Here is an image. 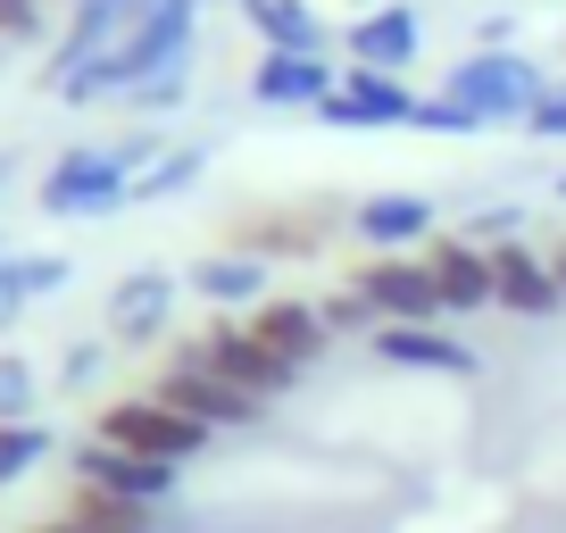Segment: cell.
Returning <instances> with one entry per match:
<instances>
[{
    "instance_id": "1",
    "label": "cell",
    "mask_w": 566,
    "mask_h": 533,
    "mask_svg": "<svg viewBox=\"0 0 566 533\" xmlns=\"http://www.w3.org/2000/svg\"><path fill=\"white\" fill-rule=\"evenodd\" d=\"M200 9H209V0H150V9L125 25L117 51H101L84 75H67V84H59V101H75V108H92V101H134V92L167 84V75H192Z\"/></svg>"
},
{
    "instance_id": "2",
    "label": "cell",
    "mask_w": 566,
    "mask_h": 533,
    "mask_svg": "<svg viewBox=\"0 0 566 533\" xmlns=\"http://www.w3.org/2000/svg\"><path fill=\"white\" fill-rule=\"evenodd\" d=\"M159 150H167V134L150 117L125 125V134H108V143L59 150V159L42 167V184H34V209L42 217H67V226H92V217L134 209V176L159 159Z\"/></svg>"
},
{
    "instance_id": "3",
    "label": "cell",
    "mask_w": 566,
    "mask_h": 533,
    "mask_svg": "<svg viewBox=\"0 0 566 533\" xmlns=\"http://www.w3.org/2000/svg\"><path fill=\"white\" fill-rule=\"evenodd\" d=\"M549 84H558V75L533 51H467V59H450V75H442V92L459 108H475L483 125H525Z\"/></svg>"
},
{
    "instance_id": "4",
    "label": "cell",
    "mask_w": 566,
    "mask_h": 533,
    "mask_svg": "<svg viewBox=\"0 0 566 533\" xmlns=\"http://www.w3.org/2000/svg\"><path fill=\"white\" fill-rule=\"evenodd\" d=\"M342 226H350V209L334 192H308V200H259V209H242L226 226V242L275 266V259H325V242Z\"/></svg>"
},
{
    "instance_id": "5",
    "label": "cell",
    "mask_w": 566,
    "mask_h": 533,
    "mask_svg": "<svg viewBox=\"0 0 566 533\" xmlns=\"http://www.w3.org/2000/svg\"><path fill=\"white\" fill-rule=\"evenodd\" d=\"M142 391H159L167 409H184L192 426H209V433H250V426L266 417V400H250L242 384H226V375L200 358V342H176V351H167V367L150 375Z\"/></svg>"
},
{
    "instance_id": "6",
    "label": "cell",
    "mask_w": 566,
    "mask_h": 533,
    "mask_svg": "<svg viewBox=\"0 0 566 533\" xmlns=\"http://www.w3.org/2000/svg\"><path fill=\"white\" fill-rule=\"evenodd\" d=\"M92 433L117 450H134V459H159V467H192L200 450L217 442L209 426H192L184 409H167L159 391H125V400H108L101 417H92Z\"/></svg>"
},
{
    "instance_id": "7",
    "label": "cell",
    "mask_w": 566,
    "mask_h": 533,
    "mask_svg": "<svg viewBox=\"0 0 566 533\" xmlns=\"http://www.w3.org/2000/svg\"><path fill=\"white\" fill-rule=\"evenodd\" d=\"M350 292L384 325H442V292H433V275H424L417 250H358L350 259Z\"/></svg>"
},
{
    "instance_id": "8",
    "label": "cell",
    "mask_w": 566,
    "mask_h": 533,
    "mask_svg": "<svg viewBox=\"0 0 566 533\" xmlns=\"http://www.w3.org/2000/svg\"><path fill=\"white\" fill-rule=\"evenodd\" d=\"M176 301H184V275H167V266H134V275H117L101 301V334L125 342V351H150V342L176 334Z\"/></svg>"
},
{
    "instance_id": "9",
    "label": "cell",
    "mask_w": 566,
    "mask_h": 533,
    "mask_svg": "<svg viewBox=\"0 0 566 533\" xmlns=\"http://www.w3.org/2000/svg\"><path fill=\"white\" fill-rule=\"evenodd\" d=\"M200 358H209L217 375H226V384H242L250 400H266V409H275V400H292V391H301V367H283L275 351H266L259 334H250L242 317H209L200 325Z\"/></svg>"
},
{
    "instance_id": "10",
    "label": "cell",
    "mask_w": 566,
    "mask_h": 533,
    "mask_svg": "<svg viewBox=\"0 0 566 533\" xmlns=\"http://www.w3.org/2000/svg\"><path fill=\"white\" fill-rule=\"evenodd\" d=\"M492 250V309L500 317H516V325H558L566 317V292H558V275H549V250L542 242H483Z\"/></svg>"
},
{
    "instance_id": "11",
    "label": "cell",
    "mask_w": 566,
    "mask_h": 533,
    "mask_svg": "<svg viewBox=\"0 0 566 533\" xmlns=\"http://www.w3.org/2000/svg\"><path fill=\"white\" fill-rule=\"evenodd\" d=\"M417 101H424V92H408V75H384V67H342V84L325 92L308 117L334 125V134H375V125H417Z\"/></svg>"
},
{
    "instance_id": "12",
    "label": "cell",
    "mask_w": 566,
    "mask_h": 533,
    "mask_svg": "<svg viewBox=\"0 0 566 533\" xmlns=\"http://www.w3.org/2000/svg\"><path fill=\"white\" fill-rule=\"evenodd\" d=\"M67 475H75V483H92V492L134 500V509H167V500H176V483H184V467L134 459V450H117V442H101V433H84V442L67 450Z\"/></svg>"
},
{
    "instance_id": "13",
    "label": "cell",
    "mask_w": 566,
    "mask_h": 533,
    "mask_svg": "<svg viewBox=\"0 0 566 533\" xmlns=\"http://www.w3.org/2000/svg\"><path fill=\"white\" fill-rule=\"evenodd\" d=\"M142 9H150V0H75V9H67V25H59V42H51V59H42V84L59 92L67 75H84L101 51H117V42H125V25H134Z\"/></svg>"
},
{
    "instance_id": "14",
    "label": "cell",
    "mask_w": 566,
    "mask_h": 533,
    "mask_svg": "<svg viewBox=\"0 0 566 533\" xmlns=\"http://www.w3.org/2000/svg\"><path fill=\"white\" fill-rule=\"evenodd\" d=\"M417 259H424V275H433V292H442V317H483V309H492V250H483L475 233L442 226Z\"/></svg>"
},
{
    "instance_id": "15",
    "label": "cell",
    "mask_w": 566,
    "mask_h": 533,
    "mask_svg": "<svg viewBox=\"0 0 566 533\" xmlns=\"http://www.w3.org/2000/svg\"><path fill=\"white\" fill-rule=\"evenodd\" d=\"M242 325L283 358V367H301V375L317 367L325 351H334V325H325V317H317V301H301V292H266V301L250 309Z\"/></svg>"
},
{
    "instance_id": "16",
    "label": "cell",
    "mask_w": 566,
    "mask_h": 533,
    "mask_svg": "<svg viewBox=\"0 0 566 533\" xmlns=\"http://www.w3.org/2000/svg\"><path fill=\"white\" fill-rule=\"evenodd\" d=\"M424 51V18L408 0H384V9H358V25L342 34V59L350 67H384V75H408Z\"/></svg>"
},
{
    "instance_id": "17",
    "label": "cell",
    "mask_w": 566,
    "mask_h": 533,
    "mask_svg": "<svg viewBox=\"0 0 566 533\" xmlns=\"http://www.w3.org/2000/svg\"><path fill=\"white\" fill-rule=\"evenodd\" d=\"M342 84V59L334 51H259L250 59V101L259 108H317L325 92Z\"/></svg>"
},
{
    "instance_id": "18",
    "label": "cell",
    "mask_w": 566,
    "mask_h": 533,
    "mask_svg": "<svg viewBox=\"0 0 566 533\" xmlns=\"http://www.w3.org/2000/svg\"><path fill=\"white\" fill-rule=\"evenodd\" d=\"M184 292H192V301H209L217 317H250V309H259L275 284H266V259H250V250L217 242V250H200V259H192Z\"/></svg>"
},
{
    "instance_id": "19",
    "label": "cell",
    "mask_w": 566,
    "mask_h": 533,
    "mask_svg": "<svg viewBox=\"0 0 566 533\" xmlns=\"http://www.w3.org/2000/svg\"><path fill=\"white\" fill-rule=\"evenodd\" d=\"M350 233L367 250H424L433 233H442V209H433L424 192H367L350 209Z\"/></svg>"
},
{
    "instance_id": "20",
    "label": "cell",
    "mask_w": 566,
    "mask_h": 533,
    "mask_svg": "<svg viewBox=\"0 0 566 533\" xmlns=\"http://www.w3.org/2000/svg\"><path fill=\"white\" fill-rule=\"evenodd\" d=\"M375 358H384V367H400V375H483V358L467 351L459 334H442V325H384V334L367 342Z\"/></svg>"
},
{
    "instance_id": "21",
    "label": "cell",
    "mask_w": 566,
    "mask_h": 533,
    "mask_svg": "<svg viewBox=\"0 0 566 533\" xmlns=\"http://www.w3.org/2000/svg\"><path fill=\"white\" fill-rule=\"evenodd\" d=\"M75 266L59 259V250H0V334L9 325H25V309L51 301V292H67Z\"/></svg>"
},
{
    "instance_id": "22",
    "label": "cell",
    "mask_w": 566,
    "mask_h": 533,
    "mask_svg": "<svg viewBox=\"0 0 566 533\" xmlns=\"http://www.w3.org/2000/svg\"><path fill=\"white\" fill-rule=\"evenodd\" d=\"M233 9H242V25L259 34V51H317V59L342 51L308 0H233Z\"/></svg>"
},
{
    "instance_id": "23",
    "label": "cell",
    "mask_w": 566,
    "mask_h": 533,
    "mask_svg": "<svg viewBox=\"0 0 566 533\" xmlns=\"http://www.w3.org/2000/svg\"><path fill=\"white\" fill-rule=\"evenodd\" d=\"M209 176V143H167L159 159L134 176V209H159V200H184L192 184Z\"/></svg>"
},
{
    "instance_id": "24",
    "label": "cell",
    "mask_w": 566,
    "mask_h": 533,
    "mask_svg": "<svg viewBox=\"0 0 566 533\" xmlns=\"http://www.w3.org/2000/svg\"><path fill=\"white\" fill-rule=\"evenodd\" d=\"M67 516H75V525H92V533H159V509H134V500L92 492V483H75V492H67Z\"/></svg>"
},
{
    "instance_id": "25",
    "label": "cell",
    "mask_w": 566,
    "mask_h": 533,
    "mask_svg": "<svg viewBox=\"0 0 566 533\" xmlns=\"http://www.w3.org/2000/svg\"><path fill=\"white\" fill-rule=\"evenodd\" d=\"M59 450V433L42 426V417H25V426H0V483H18V475H34L42 459Z\"/></svg>"
},
{
    "instance_id": "26",
    "label": "cell",
    "mask_w": 566,
    "mask_h": 533,
    "mask_svg": "<svg viewBox=\"0 0 566 533\" xmlns=\"http://www.w3.org/2000/svg\"><path fill=\"white\" fill-rule=\"evenodd\" d=\"M34 409H42V375H34V358L0 351V426H25Z\"/></svg>"
},
{
    "instance_id": "27",
    "label": "cell",
    "mask_w": 566,
    "mask_h": 533,
    "mask_svg": "<svg viewBox=\"0 0 566 533\" xmlns=\"http://www.w3.org/2000/svg\"><path fill=\"white\" fill-rule=\"evenodd\" d=\"M417 134H433V143H475V134H492V125H483L475 108H459L450 92H424L417 101Z\"/></svg>"
},
{
    "instance_id": "28",
    "label": "cell",
    "mask_w": 566,
    "mask_h": 533,
    "mask_svg": "<svg viewBox=\"0 0 566 533\" xmlns=\"http://www.w3.org/2000/svg\"><path fill=\"white\" fill-rule=\"evenodd\" d=\"M317 317L334 325V342H375V334H384V317H375V309L358 301L350 284H334V292H325V301H317Z\"/></svg>"
},
{
    "instance_id": "29",
    "label": "cell",
    "mask_w": 566,
    "mask_h": 533,
    "mask_svg": "<svg viewBox=\"0 0 566 533\" xmlns=\"http://www.w3.org/2000/svg\"><path fill=\"white\" fill-rule=\"evenodd\" d=\"M459 233H475V242H516V233H525V209H516V200H492V209L459 217Z\"/></svg>"
},
{
    "instance_id": "30",
    "label": "cell",
    "mask_w": 566,
    "mask_h": 533,
    "mask_svg": "<svg viewBox=\"0 0 566 533\" xmlns=\"http://www.w3.org/2000/svg\"><path fill=\"white\" fill-rule=\"evenodd\" d=\"M525 143H566V75L542 92V108L525 117Z\"/></svg>"
},
{
    "instance_id": "31",
    "label": "cell",
    "mask_w": 566,
    "mask_h": 533,
    "mask_svg": "<svg viewBox=\"0 0 566 533\" xmlns=\"http://www.w3.org/2000/svg\"><path fill=\"white\" fill-rule=\"evenodd\" d=\"M42 25H51V0H0V34L9 42H42Z\"/></svg>"
},
{
    "instance_id": "32",
    "label": "cell",
    "mask_w": 566,
    "mask_h": 533,
    "mask_svg": "<svg viewBox=\"0 0 566 533\" xmlns=\"http://www.w3.org/2000/svg\"><path fill=\"white\" fill-rule=\"evenodd\" d=\"M59 375H67V391H84L92 375H101V342H75V351L59 358Z\"/></svg>"
},
{
    "instance_id": "33",
    "label": "cell",
    "mask_w": 566,
    "mask_h": 533,
    "mask_svg": "<svg viewBox=\"0 0 566 533\" xmlns=\"http://www.w3.org/2000/svg\"><path fill=\"white\" fill-rule=\"evenodd\" d=\"M509 42H516V18L509 9H483L475 18V51H509Z\"/></svg>"
},
{
    "instance_id": "34",
    "label": "cell",
    "mask_w": 566,
    "mask_h": 533,
    "mask_svg": "<svg viewBox=\"0 0 566 533\" xmlns=\"http://www.w3.org/2000/svg\"><path fill=\"white\" fill-rule=\"evenodd\" d=\"M25 533H92V525H75L67 509H51V516H34V525H25Z\"/></svg>"
},
{
    "instance_id": "35",
    "label": "cell",
    "mask_w": 566,
    "mask_h": 533,
    "mask_svg": "<svg viewBox=\"0 0 566 533\" xmlns=\"http://www.w3.org/2000/svg\"><path fill=\"white\" fill-rule=\"evenodd\" d=\"M549 250V275H558V292H566V233H558V242H542Z\"/></svg>"
},
{
    "instance_id": "36",
    "label": "cell",
    "mask_w": 566,
    "mask_h": 533,
    "mask_svg": "<svg viewBox=\"0 0 566 533\" xmlns=\"http://www.w3.org/2000/svg\"><path fill=\"white\" fill-rule=\"evenodd\" d=\"M549 192H558V200H566V167H558V176H549Z\"/></svg>"
},
{
    "instance_id": "37",
    "label": "cell",
    "mask_w": 566,
    "mask_h": 533,
    "mask_svg": "<svg viewBox=\"0 0 566 533\" xmlns=\"http://www.w3.org/2000/svg\"><path fill=\"white\" fill-rule=\"evenodd\" d=\"M358 9H384V0H358Z\"/></svg>"
},
{
    "instance_id": "38",
    "label": "cell",
    "mask_w": 566,
    "mask_h": 533,
    "mask_svg": "<svg viewBox=\"0 0 566 533\" xmlns=\"http://www.w3.org/2000/svg\"><path fill=\"white\" fill-rule=\"evenodd\" d=\"M0 59H9V34H0Z\"/></svg>"
},
{
    "instance_id": "39",
    "label": "cell",
    "mask_w": 566,
    "mask_h": 533,
    "mask_svg": "<svg viewBox=\"0 0 566 533\" xmlns=\"http://www.w3.org/2000/svg\"><path fill=\"white\" fill-rule=\"evenodd\" d=\"M0 184H9V159H0Z\"/></svg>"
},
{
    "instance_id": "40",
    "label": "cell",
    "mask_w": 566,
    "mask_h": 533,
    "mask_svg": "<svg viewBox=\"0 0 566 533\" xmlns=\"http://www.w3.org/2000/svg\"><path fill=\"white\" fill-rule=\"evenodd\" d=\"M0 250H9V242H0Z\"/></svg>"
},
{
    "instance_id": "41",
    "label": "cell",
    "mask_w": 566,
    "mask_h": 533,
    "mask_svg": "<svg viewBox=\"0 0 566 533\" xmlns=\"http://www.w3.org/2000/svg\"><path fill=\"white\" fill-rule=\"evenodd\" d=\"M67 9H75V0H67Z\"/></svg>"
}]
</instances>
